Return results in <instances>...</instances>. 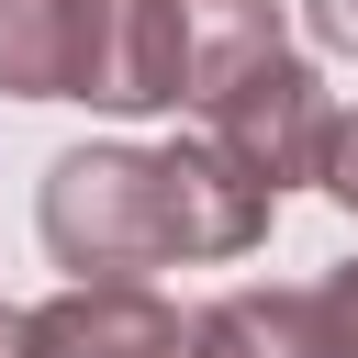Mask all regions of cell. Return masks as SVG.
I'll use <instances>...</instances> for the list:
<instances>
[{
  "mask_svg": "<svg viewBox=\"0 0 358 358\" xmlns=\"http://www.w3.org/2000/svg\"><path fill=\"white\" fill-rule=\"evenodd\" d=\"M179 22H190V112H201L213 90L257 78L268 56H291L280 0H179Z\"/></svg>",
  "mask_w": 358,
  "mask_h": 358,
  "instance_id": "obj_6",
  "label": "cell"
},
{
  "mask_svg": "<svg viewBox=\"0 0 358 358\" xmlns=\"http://www.w3.org/2000/svg\"><path fill=\"white\" fill-rule=\"evenodd\" d=\"M302 22H313V45L358 56V0H302Z\"/></svg>",
  "mask_w": 358,
  "mask_h": 358,
  "instance_id": "obj_9",
  "label": "cell"
},
{
  "mask_svg": "<svg viewBox=\"0 0 358 358\" xmlns=\"http://www.w3.org/2000/svg\"><path fill=\"white\" fill-rule=\"evenodd\" d=\"M179 302L134 291V280H101V291H56L22 313V358H179Z\"/></svg>",
  "mask_w": 358,
  "mask_h": 358,
  "instance_id": "obj_4",
  "label": "cell"
},
{
  "mask_svg": "<svg viewBox=\"0 0 358 358\" xmlns=\"http://www.w3.org/2000/svg\"><path fill=\"white\" fill-rule=\"evenodd\" d=\"M201 134L246 168V179H268V190H324V157H336V101H324V78L302 67V56H268L257 78H235V90H213L201 101Z\"/></svg>",
  "mask_w": 358,
  "mask_h": 358,
  "instance_id": "obj_3",
  "label": "cell"
},
{
  "mask_svg": "<svg viewBox=\"0 0 358 358\" xmlns=\"http://www.w3.org/2000/svg\"><path fill=\"white\" fill-rule=\"evenodd\" d=\"M313 313H324V347H336V358H358V257L313 280Z\"/></svg>",
  "mask_w": 358,
  "mask_h": 358,
  "instance_id": "obj_7",
  "label": "cell"
},
{
  "mask_svg": "<svg viewBox=\"0 0 358 358\" xmlns=\"http://www.w3.org/2000/svg\"><path fill=\"white\" fill-rule=\"evenodd\" d=\"M0 90L90 112H179L190 22L179 0H0Z\"/></svg>",
  "mask_w": 358,
  "mask_h": 358,
  "instance_id": "obj_2",
  "label": "cell"
},
{
  "mask_svg": "<svg viewBox=\"0 0 358 358\" xmlns=\"http://www.w3.org/2000/svg\"><path fill=\"white\" fill-rule=\"evenodd\" d=\"M324 201L358 213V112H336V157H324Z\"/></svg>",
  "mask_w": 358,
  "mask_h": 358,
  "instance_id": "obj_8",
  "label": "cell"
},
{
  "mask_svg": "<svg viewBox=\"0 0 358 358\" xmlns=\"http://www.w3.org/2000/svg\"><path fill=\"white\" fill-rule=\"evenodd\" d=\"M280 224V190L246 179L213 134L179 145H67L45 168V257L101 291V280H157V268H224L257 257Z\"/></svg>",
  "mask_w": 358,
  "mask_h": 358,
  "instance_id": "obj_1",
  "label": "cell"
},
{
  "mask_svg": "<svg viewBox=\"0 0 358 358\" xmlns=\"http://www.w3.org/2000/svg\"><path fill=\"white\" fill-rule=\"evenodd\" d=\"M179 358H336L313 291H224L179 324Z\"/></svg>",
  "mask_w": 358,
  "mask_h": 358,
  "instance_id": "obj_5",
  "label": "cell"
},
{
  "mask_svg": "<svg viewBox=\"0 0 358 358\" xmlns=\"http://www.w3.org/2000/svg\"><path fill=\"white\" fill-rule=\"evenodd\" d=\"M0 358H22V313L11 302H0Z\"/></svg>",
  "mask_w": 358,
  "mask_h": 358,
  "instance_id": "obj_10",
  "label": "cell"
}]
</instances>
